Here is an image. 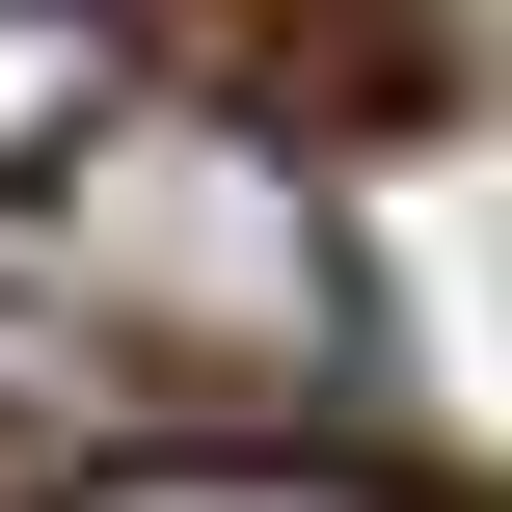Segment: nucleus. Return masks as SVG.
<instances>
[{"label": "nucleus", "instance_id": "obj_1", "mask_svg": "<svg viewBox=\"0 0 512 512\" xmlns=\"http://www.w3.org/2000/svg\"><path fill=\"white\" fill-rule=\"evenodd\" d=\"M27 270H54L135 378H189V405H324V378L378 351L351 189H324L270 108H189V81H135V108L27 189Z\"/></svg>", "mask_w": 512, "mask_h": 512}, {"label": "nucleus", "instance_id": "obj_2", "mask_svg": "<svg viewBox=\"0 0 512 512\" xmlns=\"http://www.w3.org/2000/svg\"><path fill=\"white\" fill-rule=\"evenodd\" d=\"M108 108H135V54H108V0H0V216H27V189H54L81 135H108Z\"/></svg>", "mask_w": 512, "mask_h": 512}, {"label": "nucleus", "instance_id": "obj_3", "mask_svg": "<svg viewBox=\"0 0 512 512\" xmlns=\"http://www.w3.org/2000/svg\"><path fill=\"white\" fill-rule=\"evenodd\" d=\"M81 512H405V486H351V459H108Z\"/></svg>", "mask_w": 512, "mask_h": 512}]
</instances>
